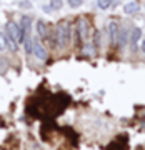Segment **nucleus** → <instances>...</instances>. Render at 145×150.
<instances>
[{
    "mask_svg": "<svg viewBox=\"0 0 145 150\" xmlns=\"http://www.w3.org/2000/svg\"><path fill=\"white\" fill-rule=\"evenodd\" d=\"M93 45H95V47L100 45V32H98V30L95 32V37H93Z\"/></svg>",
    "mask_w": 145,
    "mask_h": 150,
    "instance_id": "2eb2a0df",
    "label": "nucleus"
},
{
    "mask_svg": "<svg viewBox=\"0 0 145 150\" xmlns=\"http://www.w3.org/2000/svg\"><path fill=\"white\" fill-rule=\"evenodd\" d=\"M129 37L130 33L127 28H120V32H118V40H117V45H120V48H124L127 43H129Z\"/></svg>",
    "mask_w": 145,
    "mask_h": 150,
    "instance_id": "1a4fd4ad",
    "label": "nucleus"
},
{
    "mask_svg": "<svg viewBox=\"0 0 145 150\" xmlns=\"http://www.w3.org/2000/svg\"><path fill=\"white\" fill-rule=\"evenodd\" d=\"M97 5H98V8H102V10H107L112 5V0H97Z\"/></svg>",
    "mask_w": 145,
    "mask_h": 150,
    "instance_id": "9b49d317",
    "label": "nucleus"
},
{
    "mask_svg": "<svg viewBox=\"0 0 145 150\" xmlns=\"http://www.w3.org/2000/svg\"><path fill=\"white\" fill-rule=\"evenodd\" d=\"M30 25H32V18L28 15H23L20 18V23H18V27H20V40L23 42V38L30 35Z\"/></svg>",
    "mask_w": 145,
    "mask_h": 150,
    "instance_id": "39448f33",
    "label": "nucleus"
},
{
    "mask_svg": "<svg viewBox=\"0 0 145 150\" xmlns=\"http://www.w3.org/2000/svg\"><path fill=\"white\" fill-rule=\"evenodd\" d=\"M4 33L8 35V37H12L17 43H22V40H20V27H18V23H17V22H7L5 32H4Z\"/></svg>",
    "mask_w": 145,
    "mask_h": 150,
    "instance_id": "f03ea898",
    "label": "nucleus"
},
{
    "mask_svg": "<svg viewBox=\"0 0 145 150\" xmlns=\"http://www.w3.org/2000/svg\"><path fill=\"white\" fill-rule=\"evenodd\" d=\"M20 5H22V7H27V8H28V7H30V2H22Z\"/></svg>",
    "mask_w": 145,
    "mask_h": 150,
    "instance_id": "f3484780",
    "label": "nucleus"
},
{
    "mask_svg": "<svg viewBox=\"0 0 145 150\" xmlns=\"http://www.w3.org/2000/svg\"><path fill=\"white\" fill-rule=\"evenodd\" d=\"M55 37H57V47L65 48L70 42V25L69 22H60L57 30H55Z\"/></svg>",
    "mask_w": 145,
    "mask_h": 150,
    "instance_id": "f257e3e1",
    "label": "nucleus"
},
{
    "mask_svg": "<svg viewBox=\"0 0 145 150\" xmlns=\"http://www.w3.org/2000/svg\"><path fill=\"white\" fill-rule=\"evenodd\" d=\"M7 48V43H5V35L4 32H0V50H5Z\"/></svg>",
    "mask_w": 145,
    "mask_h": 150,
    "instance_id": "4468645a",
    "label": "nucleus"
},
{
    "mask_svg": "<svg viewBox=\"0 0 145 150\" xmlns=\"http://www.w3.org/2000/svg\"><path fill=\"white\" fill-rule=\"evenodd\" d=\"M140 40H142V28L134 27L132 32H130V37H129V42H130V45H132V50H137Z\"/></svg>",
    "mask_w": 145,
    "mask_h": 150,
    "instance_id": "423d86ee",
    "label": "nucleus"
},
{
    "mask_svg": "<svg viewBox=\"0 0 145 150\" xmlns=\"http://www.w3.org/2000/svg\"><path fill=\"white\" fill-rule=\"evenodd\" d=\"M64 7V0H50V8L52 10H60Z\"/></svg>",
    "mask_w": 145,
    "mask_h": 150,
    "instance_id": "f8f14e48",
    "label": "nucleus"
},
{
    "mask_svg": "<svg viewBox=\"0 0 145 150\" xmlns=\"http://www.w3.org/2000/svg\"><path fill=\"white\" fill-rule=\"evenodd\" d=\"M140 42H142V43H140V50H142V54L145 55V38H144V40H140Z\"/></svg>",
    "mask_w": 145,
    "mask_h": 150,
    "instance_id": "dca6fc26",
    "label": "nucleus"
},
{
    "mask_svg": "<svg viewBox=\"0 0 145 150\" xmlns=\"http://www.w3.org/2000/svg\"><path fill=\"white\" fill-rule=\"evenodd\" d=\"M108 28V37H110V42L113 45H117V40H118V32H120V25H118L117 22H110L107 25Z\"/></svg>",
    "mask_w": 145,
    "mask_h": 150,
    "instance_id": "0eeeda50",
    "label": "nucleus"
},
{
    "mask_svg": "<svg viewBox=\"0 0 145 150\" xmlns=\"http://www.w3.org/2000/svg\"><path fill=\"white\" fill-rule=\"evenodd\" d=\"M32 55H35L37 60H47V50L43 47V43L37 38H33V43H32Z\"/></svg>",
    "mask_w": 145,
    "mask_h": 150,
    "instance_id": "7ed1b4c3",
    "label": "nucleus"
},
{
    "mask_svg": "<svg viewBox=\"0 0 145 150\" xmlns=\"http://www.w3.org/2000/svg\"><path fill=\"white\" fill-rule=\"evenodd\" d=\"M67 4H69L70 8H79L83 4V0H67Z\"/></svg>",
    "mask_w": 145,
    "mask_h": 150,
    "instance_id": "ddd939ff",
    "label": "nucleus"
},
{
    "mask_svg": "<svg viewBox=\"0 0 145 150\" xmlns=\"http://www.w3.org/2000/svg\"><path fill=\"white\" fill-rule=\"evenodd\" d=\"M139 10H140L139 2H129V4L124 7V12L127 15H135V13H139Z\"/></svg>",
    "mask_w": 145,
    "mask_h": 150,
    "instance_id": "9d476101",
    "label": "nucleus"
},
{
    "mask_svg": "<svg viewBox=\"0 0 145 150\" xmlns=\"http://www.w3.org/2000/svg\"><path fill=\"white\" fill-rule=\"evenodd\" d=\"M35 30H37V35L40 38H47L48 35V27L45 20H37L35 22Z\"/></svg>",
    "mask_w": 145,
    "mask_h": 150,
    "instance_id": "6e6552de",
    "label": "nucleus"
},
{
    "mask_svg": "<svg viewBox=\"0 0 145 150\" xmlns=\"http://www.w3.org/2000/svg\"><path fill=\"white\" fill-rule=\"evenodd\" d=\"M75 30H77V40L79 43H83L88 37V23L85 20H79L75 25Z\"/></svg>",
    "mask_w": 145,
    "mask_h": 150,
    "instance_id": "20e7f679",
    "label": "nucleus"
}]
</instances>
